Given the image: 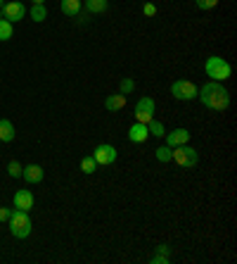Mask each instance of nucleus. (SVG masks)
<instances>
[{"instance_id": "f257e3e1", "label": "nucleus", "mask_w": 237, "mask_h": 264, "mask_svg": "<svg viewBox=\"0 0 237 264\" xmlns=\"http://www.w3.org/2000/svg\"><path fill=\"white\" fill-rule=\"evenodd\" d=\"M197 100L214 112H225L230 107V93L221 81H209L202 88H197Z\"/></svg>"}, {"instance_id": "f03ea898", "label": "nucleus", "mask_w": 237, "mask_h": 264, "mask_svg": "<svg viewBox=\"0 0 237 264\" xmlns=\"http://www.w3.org/2000/svg\"><path fill=\"white\" fill-rule=\"evenodd\" d=\"M7 222H10V233L14 238H19V241L29 238V233L34 231V222H31L29 212H24V209H12Z\"/></svg>"}, {"instance_id": "7ed1b4c3", "label": "nucleus", "mask_w": 237, "mask_h": 264, "mask_svg": "<svg viewBox=\"0 0 237 264\" xmlns=\"http://www.w3.org/2000/svg\"><path fill=\"white\" fill-rule=\"evenodd\" d=\"M204 71H206V77H209L211 81H228V79L232 77L230 62L223 60V57H218V55L206 57V62H204Z\"/></svg>"}, {"instance_id": "20e7f679", "label": "nucleus", "mask_w": 237, "mask_h": 264, "mask_svg": "<svg viewBox=\"0 0 237 264\" xmlns=\"http://www.w3.org/2000/svg\"><path fill=\"white\" fill-rule=\"evenodd\" d=\"M171 160L176 162L178 167H195L197 162H199V153H197L195 148H190L188 143L185 146H176V148H171Z\"/></svg>"}, {"instance_id": "39448f33", "label": "nucleus", "mask_w": 237, "mask_h": 264, "mask_svg": "<svg viewBox=\"0 0 237 264\" xmlns=\"http://www.w3.org/2000/svg\"><path fill=\"white\" fill-rule=\"evenodd\" d=\"M154 100L149 95L140 98L136 103V110H133V114H136V122H140V124H149L152 119H154Z\"/></svg>"}, {"instance_id": "423d86ee", "label": "nucleus", "mask_w": 237, "mask_h": 264, "mask_svg": "<svg viewBox=\"0 0 237 264\" xmlns=\"http://www.w3.org/2000/svg\"><path fill=\"white\" fill-rule=\"evenodd\" d=\"M171 95L176 98V100H195L197 98V86L192 81H185V79H178L171 84Z\"/></svg>"}, {"instance_id": "0eeeda50", "label": "nucleus", "mask_w": 237, "mask_h": 264, "mask_svg": "<svg viewBox=\"0 0 237 264\" xmlns=\"http://www.w3.org/2000/svg\"><path fill=\"white\" fill-rule=\"evenodd\" d=\"M116 157H119V153H116V148L109 146V143H100V146L93 150V160L97 162V164H102V167H109V164H114Z\"/></svg>"}, {"instance_id": "6e6552de", "label": "nucleus", "mask_w": 237, "mask_h": 264, "mask_svg": "<svg viewBox=\"0 0 237 264\" xmlns=\"http://www.w3.org/2000/svg\"><path fill=\"white\" fill-rule=\"evenodd\" d=\"M24 14H27V7L21 5L19 0H10V3H5L3 5V19L7 21H21L24 19Z\"/></svg>"}, {"instance_id": "1a4fd4ad", "label": "nucleus", "mask_w": 237, "mask_h": 264, "mask_svg": "<svg viewBox=\"0 0 237 264\" xmlns=\"http://www.w3.org/2000/svg\"><path fill=\"white\" fill-rule=\"evenodd\" d=\"M14 209L31 212V209H34V193H31V190H17V193H14Z\"/></svg>"}, {"instance_id": "9d476101", "label": "nucleus", "mask_w": 237, "mask_h": 264, "mask_svg": "<svg viewBox=\"0 0 237 264\" xmlns=\"http://www.w3.org/2000/svg\"><path fill=\"white\" fill-rule=\"evenodd\" d=\"M190 140V131L188 129H173V131H166V146L176 148V146H185Z\"/></svg>"}, {"instance_id": "9b49d317", "label": "nucleus", "mask_w": 237, "mask_h": 264, "mask_svg": "<svg viewBox=\"0 0 237 264\" xmlns=\"http://www.w3.org/2000/svg\"><path fill=\"white\" fill-rule=\"evenodd\" d=\"M45 172H43L41 164H29V167L21 169V179L27 181V183H41Z\"/></svg>"}, {"instance_id": "f8f14e48", "label": "nucleus", "mask_w": 237, "mask_h": 264, "mask_svg": "<svg viewBox=\"0 0 237 264\" xmlns=\"http://www.w3.org/2000/svg\"><path fill=\"white\" fill-rule=\"evenodd\" d=\"M149 136L147 131V124H140V122H136V124L128 129V140L130 143H136V146H140V143H145Z\"/></svg>"}, {"instance_id": "ddd939ff", "label": "nucleus", "mask_w": 237, "mask_h": 264, "mask_svg": "<svg viewBox=\"0 0 237 264\" xmlns=\"http://www.w3.org/2000/svg\"><path fill=\"white\" fill-rule=\"evenodd\" d=\"M104 107H107L109 112H119L126 107V95L123 93H112V95L104 98Z\"/></svg>"}, {"instance_id": "4468645a", "label": "nucleus", "mask_w": 237, "mask_h": 264, "mask_svg": "<svg viewBox=\"0 0 237 264\" xmlns=\"http://www.w3.org/2000/svg\"><path fill=\"white\" fill-rule=\"evenodd\" d=\"M81 7H83V0H62L60 3V10L64 17H76L81 12Z\"/></svg>"}, {"instance_id": "2eb2a0df", "label": "nucleus", "mask_w": 237, "mask_h": 264, "mask_svg": "<svg viewBox=\"0 0 237 264\" xmlns=\"http://www.w3.org/2000/svg\"><path fill=\"white\" fill-rule=\"evenodd\" d=\"M14 140V124L10 119H0V143H12Z\"/></svg>"}, {"instance_id": "dca6fc26", "label": "nucleus", "mask_w": 237, "mask_h": 264, "mask_svg": "<svg viewBox=\"0 0 237 264\" xmlns=\"http://www.w3.org/2000/svg\"><path fill=\"white\" fill-rule=\"evenodd\" d=\"M109 7V0H86V12L88 14H104Z\"/></svg>"}, {"instance_id": "f3484780", "label": "nucleus", "mask_w": 237, "mask_h": 264, "mask_svg": "<svg viewBox=\"0 0 237 264\" xmlns=\"http://www.w3.org/2000/svg\"><path fill=\"white\" fill-rule=\"evenodd\" d=\"M147 131H149V136H154V138H164V136H166V126H164L162 122L152 119L147 124Z\"/></svg>"}, {"instance_id": "a211bd4d", "label": "nucleus", "mask_w": 237, "mask_h": 264, "mask_svg": "<svg viewBox=\"0 0 237 264\" xmlns=\"http://www.w3.org/2000/svg\"><path fill=\"white\" fill-rule=\"evenodd\" d=\"M29 14H31V19L34 21H45L47 19V10H45V5H31V10H29Z\"/></svg>"}, {"instance_id": "6ab92c4d", "label": "nucleus", "mask_w": 237, "mask_h": 264, "mask_svg": "<svg viewBox=\"0 0 237 264\" xmlns=\"http://www.w3.org/2000/svg\"><path fill=\"white\" fill-rule=\"evenodd\" d=\"M14 34V29H12V21H7V19H0V41L5 43L10 41Z\"/></svg>"}, {"instance_id": "aec40b11", "label": "nucleus", "mask_w": 237, "mask_h": 264, "mask_svg": "<svg viewBox=\"0 0 237 264\" xmlns=\"http://www.w3.org/2000/svg\"><path fill=\"white\" fill-rule=\"evenodd\" d=\"M81 172L83 174H95V172H97V162L93 160V155H88V157L81 160Z\"/></svg>"}, {"instance_id": "412c9836", "label": "nucleus", "mask_w": 237, "mask_h": 264, "mask_svg": "<svg viewBox=\"0 0 237 264\" xmlns=\"http://www.w3.org/2000/svg\"><path fill=\"white\" fill-rule=\"evenodd\" d=\"M136 90V81L130 77H126V79H121V84H119V93H123V95H130Z\"/></svg>"}, {"instance_id": "4be33fe9", "label": "nucleus", "mask_w": 237, "mask_h": 264, "mask_svg": "<svg viewBox=\"0 0 237 264\" xmlns=\"http://www.w3.org/2000/svg\"><path fill=\"white\" fill-rule=\"evenodd\" d=\"M154 155H156V160L159 162H171V148L169 146H159L154 150Z\"/></svg>"}, {"instance_id": "5701e85b", "label": "nucleus", "mask_w": 237, "mask_h": 264, "mask_svg": "<svg viewBox=\"0 0 237 264\" xmlns=\"http://www.w3.org/2000/svg\"><path fill=\"white\" fill-rule=\"evenodd\" d=\"M21 169H24V167H21L19 162L12 160L10 164H7V174L12 176V179H21Z\"/></svg>"}, {"instance_id": "b1692460", "label": "nucleus", "mask_w": 237, "mask_h": 264, "mask_svg": "<svg viewBox=\"0 0 237 264\" xmlns=\"http://www.w3.org/2000/svg\"><path fill=\"white\" fill-rule=\"evenodd\" d=\"M195 5L199 7V10H214V7L218 5V0H195Z\"/></svg>"}, {"instance_id": "393cba45", "label": "nucleus", "mask_w": 237, "mask_h": 264, "mask_svg": "<svg viewBox=\"0 0 237 264\" xmlns=\"http://www.w3.org/2000/svg\"><path fill=\"white\" fill-rule=\"evenodd\" d=\"M142 14H145V17H154V14H156V5L145 3V5H142Z\"/></svg>"}, {"instance_id": "a878e982", "label": "nucleus", "mask_w": 237, "mask_h": 264, "mask_svg": "<svg viewBox=\"0 0 237 264\" xmlns=\"http://www.w3.org/2000/svg\"><path fill=\"white\" fill-rule=\"evenodd\" d=\"M169 259H171V257H166V255H154V257L149 259V262H152V264H166Z\"/></svg>"}, {"instance_id": "bb28decb", "label": "nucleus", "mask_w": 237, "mask_h": 264, "mask_svg": "<svg viewBox=\"0 0 237 264\" xmlns=\"http://www.w3.org/2000/svg\"><path fill=\"white\" fill-rule=\"evenodd\" d=\"M156 255H166V257H171V245H159V248H156Z\"/></svg>"}, {"instance_id": "cd10ccee", "label": "nucleus", "mask_w": 237, "mask_h": 264, "mask_svg": "<svg viewBox=\"0 0 237 264\" xmlns=\"http://www.w3.org/2000/svg\"><path fill=\"white\" fill-rule=\"evenodd\" d=\"M10 212H12L10 207H0V222H7V219H10Z\"/></svg>"}, {"instance_id": "c85d7f7f", "label": "nucleus", "mask_w": 237, "mask_h": 264, "mask_svg": "<svg viewBox=\"0 0 237 264\" xmlns=\"http://www.w3.org/2000/svg\"><path fill=\"white\" fill-rule=\"evenodd\" d=\"M31 5H45V0H31Z\"/></svg>"}, {"instance_id": "c756f323", "label": "nucleus", "mask_w": 237, "mask_h": 264, "mask_svg": "<svg viewBox=\"0 0 237 264\" xmlns=\"http://www.w3.org/2000/svg\"><path fill=\"white\" fill-rule=\"evenodd\" d=\"M3 5H5V0H0V10H3Z\"/></svg>"}, {"instance_id": "7c9ffc66", "label": "nucleus", "mask_w": 237, "mask_h": 264, "mask_svg": "<svg viewBox=\"0 0 237 264\" xmlns=\"http://www.w3.org/2000/svg\"><path fill=\"white\" fill-rule=\"evenodd\" d=\"M0 19H3V10H0Z\"/></svg>"}]
</instances>
